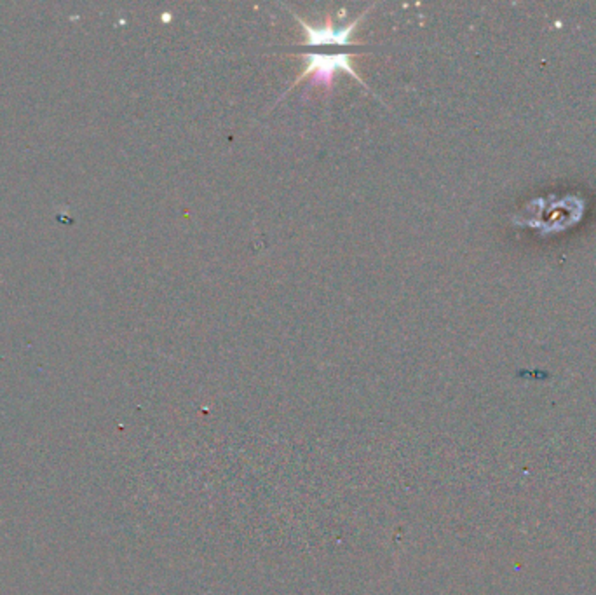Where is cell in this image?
Masks as SVG:
<instances>
[{
	"instance_id": "cell-1",
	"label": "cell",
	"mask_w": 596,
	"mask_h": 595,
	"mask_svg": "<svg viewBox=\"0 0 596 595\" xmlns=\"http://www.w3.org/2000/svg\"><path fill=\"white\" fill-rule=\"evenodd\" d=\"M364 13L349 24H335L331 16L326 17L321 24H308L307 21L298 17V14H293V17L304 28L305 42L298 45V56L304 59V70L300 75H297L290 89L307 79L308 87L321 86L329 93L338 72L349 73L361 86L366 87L363 79L357 75L356 66L352 65V58L357 54V49H361L359 42L352 41V34L356 31L357 23L364 17Z\"/></svg>"
}]
</instances>
